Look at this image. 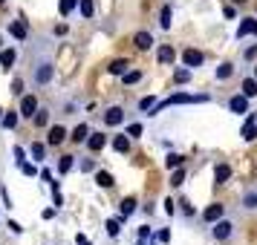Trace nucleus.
Masks as SVG:
<instances>
[{
	"instance_id": "46",
	"label": "nucleus",
	"mask_w": 257,
	"mask_h": 245,
	"mask_svg": "<svg viewBox=\"0 0 257 245\" xmlns=\"http://www.w3.org/2000/svg\"><path fill=\"white\" fill-rule=\"evenodd\" d=\"M179 205H182V213H185V216H194V208H191L188 202H179Z\"/></svg>"
},
{
	"instance_id": "19",
	"label": "nucleus",
	"mask_w": 257,
	"mask_h": 245,
	"mask_svg": "<svg viewBox=\"0 0 257 245\" xmlns=\"http://www.w3.org/2000/svg\"><path fill=\"white\" fill-rule=\"evenodd\" d=\"M127 70H130V61L127 58H116L110 67H107V72H110V75H124Z\"/></svg>"
},
{
	"instance_id": "4",
	"label": "nucleus",
	"mask_w": 257,
	"mask_h": 245,
	"mask_svg": "<svg viewBox=\"0 0 257 245\" xmlns=\"http://www.w3.org/2000/svg\"><path fill=\"white\" fill-rule=\"evenodd\" d=\"M104 124L107 127H118V124H124V107H107L104 110Z\"/></svg>"
},
{
	"instance_id": "8",
	"label": "nucleus",
	"mask_w": 257,
	"mask_h": 245,
	"mask_svg": "<svg viewBox=\"0 0 257 245\" xmlns=\"http://www.w3.org/2000/svg\"><path fill=\"white\" fill-rule=\"evenodd\" d=\"M202 61H205V55H202L199 49H185V52H182V64H185L188 70H197V67H202Z\"/></svg>"
},
{
	"instance_id": "28",
	"label": "nucleus",
	"mask_w": 257,
	"mask_h": 245,
	"mask_svg": "<svg viewBox=\"0 0 257 245\" xmlns=\"http://www.w3.org/2000/svg\"><path fill=\"white\" fill-rule=\"evenodd\" d=\"M240 205H243V210H257V190H248Z\"/></svg>"
},
{
	"instance_id": "18",
	"label": "nucleus",
	"mask_w": 257,
	"mask_h": 245,
	"mask_svg": "<svg viewBox=\"0 0 257 245\" xmlns=\"http://www.w3.org/2000/svg\"><path fill=\"white\" fill-rule=\"evenodd\" d=\"M228 179H231V167H228V164H217V167H214V182H217V185H225Z\"/></svg>"
},
{
	"instance_id": "54",
	"label": "nucleus",
	"mask_w": 257,
	"mask_h": 245,
	"mask_svg": "<svg viewBox=\"0 0 257 245\" xmlns=\"http://www.w3.org/2000/svg\"><path fill=\"white\" fill-rule=\"evenodd\" d=\"M0 118H3V107H0Z\"/></svg>"
},
{
	"instance_id": "25",
	"label": "nucleus",
	"mask_w": 257,
	"mask_h": 245,
	"mask_svg": "<svg viewBox=\"0 0 257 245\" xmlns=\"http://www.w3.org/2000/svg\"><path fill=\"white\" fill-rule=\"evenodd\" d=\"M145 75H142V70H127L124 75H121V81L127 84V87H133V84H139Z\"/></svg>"
},
{
	"instance_id": "9",
	"label": "nucleus",
	"mask_w": 257,
	"mask_h": 245,
	"mask_svg": "<svg viewBox=\"0 0 257 245\" xmlns=\"http://www.w3.org/2000/svg\"><path fill=\"white\" fill-rule=\"evenodd\" d=\"M228 113H234V116H243V113H248V98H245L243 93L231 95V98H228Z\"/></svg>"
},
{
	"instance_id": "53",
	"label": "nucleus",
	"mask_w": 257,
	"mask_h": 245,
	"mask_svg": "<svg viewBox=\"0 0 257 245\" xmlns=\"http://www.w3.org/2000/svg\"><path fill=\"white\" fill-rule=\"evenodd\" d=\"M0 47H3V35H0Z\"/></svg>"
},
{
	"instance_id": "56",
	"label": "nucleus",
	"mask_w": 257,
	"mask_h": 245,
	"mask_svg": "<svg viewBox=\"0 0 257 245\" xmlns=\"http://www.w3.org/2000/svg\"><path fill=\"white\" fill-rule=\"evenodd\" d=\"M3 3H6V0H0V6H3Z\"/></svg>"
},
{
	"instance_id": "42",
	"label": "nucleus",
	"mask_w": 257,
	"mask_h": 245,
	"mask_svg": "<svg viewBox=\"0 0 257 245\" xmlns=\"http://www.w3.org/2000/svg\"><path fill=\"white\" fill-rule=\"evenodd\" d=\"M18 167H21V170H24L26 176H35V167H32V164H26V162H18Z\"/></svg>"
},
{
	"instance_id": "22",
	"label": "nucleus",
	"mask_w": 257,
	"mask_h": 245,
	"mask_svg": "<svg viewBox=\"0 0 257 245\" xmlns=\"http://www.w3.org/2000/svg\"><path fill=\"white\" fill-rule=\"evenodd\" d=\"M87 136H90V127H87V124H78V127L72 130L70 139L75 141V144H84V141H87Z\"/></svg>"
},
{
	"instance_id": "15",
	"label": "nucleus",
	"mask_w": 257,
	"mask_h": 245,
	"mask_svg": "<svg viewBox=\"0 0 257 245\" xmlns=\"http://www.w3.org/2000/svg\"><path fill=\"white\" fill-rule=\"evenodd\" d=\"M9 35L18 38V41H26V38H29V26H26V21H12V24H9Z\"/></svg>"
},
{
	"instance_id": "1",
	"label": "nucleus",
	"mask_w": 257,
	"mask_h": 245,
	"mask_svg": "<svg viewBox=\"0 0 257 245\" xmlns=\"http://www.w3.org/2000/svg\"><path fill=\"white\" fill-rule=\"evenodd\" d=\"M52 78H55V64L49 55L32 61V84L35 87H47V84H52Z\"/></svg>"
},
{
	"instance_id": "14",
	"label": "nucleus",
	"mask_w": 257,
	"mask_h": 245,
	"mask_svg": "<svg viewBox=\"0 0 257 245\" xmlns=\"http://www.w3.org/2000/svg\"><path fill=\"white\" fill-rule=\"evenodd\" d=\"M133 47L142 49V52L153 49V35H151V32H136V35H133Z\"/></svg>"
},
{
	"instance_id": "55",
	"label": "nucleus",
	"mask_w": 257,
	"mask_h": 245,
	"mask_svg": "<svg viewBox=\"0 0 257 245\" xmlns=\"http://www.w3.org/2000/svg\"><path fill=\"white\" fill-rule=\"evenodd\" d=\"M136 245H145V242H142V239H139V242H136Z\"/></svg>"
},
{
	"instance_id": "50",
	"label": "nucleus",
	"mask_w": 257,
	"mask_h": 245,
	"mask_svg": "<svg viewBox=\"0 0 257 245\" xmlns=\"http://www.w3.org/2000/svg\"><path fill=\"white\" fill-rule=\"evenodd\" d=\"M171 239V231H159V242H168Z\"/></svg>"
},
{
	"instance_id": "13",
	"label": "nucleus",
	"mask_w": 257,
	"mask_h": 245,
	"mask_svg": "<svg viewBox=\"0 0 257 245\" xmlns=\"http://www.w3.org/2000/svg\"><path fill=\"white\" fill-rule=\"evenodd\" d=\"M84 144H87V150H90V153H98L107 144V136H104V133H90Z\"/></svg>"
},
{
	"instance_id": "49",
	"label": "nucleus",
	"mask_w": 257,
	"mask_h": 245,
	"mask_svg": "<svg viewBox=\"0 0 257 245\" xmlns=\"http://www.w3.org/2000/svg\"><path fill=\"white\" fill-rule=\"evenodd\" d=\"M41 179H44V182H52V173H49L47 167H44V170H41Z\"/></svg>"
},
{
	"instance_id": "39",
	"label": "nucleus",
	"mask_w": 257,
	"mask_h": 245,
	"mask_svg": "<svg viewBox=\"0 0 257 245\" xmlns=\"http://www.w3.org/2000/svg\"><path fill=\"white\" fill-rule=\"evenodd\" d=\"M12 95H18V98L24 95V78H15L12 81Z\"/></svg>"
},
{
	"instance_id": "6",
	"label": "nucleus",
	"mask_w": 257,
	"mask_h": 245,
	"mask_svg": "<svg viewBox=\"0 0 257 245\" xmlns=\"http://www.w3.org/2000/svg\"><path fill=\"white\" fill-rule=\"evenodd\" d=\"M64 139H67V127L52 124L49 133H47V147H58V144H64Z\"/></svg>"
},
{
	"instance_id": "11",
	"label": "nucleus",
	"mask_w": 257,
	"mask_h": 245,
	"mask_svg": "<svg viewBox=\"0 0 257 245\" xmlns=\"http://www.w3.org/2000/svg\"><path fill=\"white\" fill-rule=\"evenodd\" d=\"M49 121H52V110H49V107H38L35 116H32V124H35L38 130H44Z\"/></svg>"
},
{
	"instance_id": "26",
	"label": "nucleus",
	"mask_w": 257,
	"mask_h": 245,
	"mask_svg": "<svg viewBox=\"0 0 257 245\" xmlns=\"http://www.w3.org/2000/svg\"><path fill=\"white\" fill-rule=\"evenodd\" d=\"M113 150L116 153H127L130 150V136H116V139H113Z\"/></svg>"
},
{
	"instance_id": "43",
	"label": "nucleus",
	"mask_w": 257,
	"mask_h": 245,
	"mask_svg": "<svg viewBox=\"0 0 257 245\" xmlns=\"http://www.w3.org/2000/svg\"><path fill=\"white\" fill-rule=\"evenodd\" d=\"M243 58H245V61H254V58H257V47L245 49V52H243Z\"/></svg>"
},
{
	"instance_id": "33",
	"label": "nucleus",
	"mask_w": 257,
	"mask_h": 245,
	"mask_svg": "<svg viewBox=\"0 0 257 245\" xmlns=\"http://www.w3.org/2000/svg\"><path fill=\"white\" fill-rule=\"evenodd\" d=\"M171 185H174V187H182V185H185V167H174Z\"/></svg>"
},
{
	"instance_id": "44",
	"label": "nucleus",
	"mask_w": 257,
	"mask_h": 245,
	"mask_svg": "<svg viewBox=\"0 0 257 245\" xmlns=\"http://www.w3.org/2000/svg\"><path fill=\"white\" fill-rule=\"evenodd\" d=\"M165 210H168V213H176V202L174 199H165Z\"/></svg>"
},
{
	"instance_id": "20",
	"label": "nucleus",
	"mask_w": 257,
	"mask_h": 245,
	"mask_svg": "<svg viewBox=\"0 0 257 245\" xmlns=\"http://www.w3.org/2000/svg\"><path fill=\"white\" fill-rule=\"evenodd\" d=\"M214 75H217V81H228V78L234 75V64H231V61H225V64H220Z\"/></svg>"
},
{
	"instance_id": "16",
	"label": "nucleus",
	"mask_w": 257,
	"mask_h": 245,
	"mask_svg": "<svg viewBox=\"0 0 257 245\" xmlns=\"http://www.w3.org/2000/svg\"><path fill=\"white\" fill-rule=\"evenodd\" d=\"M156 61H159V64H165V67H171V64L176 61L174 47H168V44H165V47H159V49H156Z\"/></svg>"
},
{
	"instance_id": "41",
	"label": "nucleus",
	"mask_w": 257,
	"mask_h": 245,
	"mask_svg": "<svg viewBox=\"0 0 257 245\" xmlns=\"http://www.w3.org/2000/svg\"><path fill=\"white\" fill-rule=\"evenodd\" d=\"M52 32H55V35H58V38H64V35H67V32H70V26H67V24H58V26H55V29H52Z\"/></svg>"
},
{
	"instance_id": "7",
	"label": "nucleus",
	"mask_w": 257,
	"mask_h": 245,
	"mask_svg": "<svg viewBox=\"0 0 257 245\" xmlns=\"http://www.w3.org/2000/svg\"><path fill=\"white\" fill-rule=\"evenodd\" d=\"M243 38H257V18H245L237 26V41H243Z\"/></svg>"
},
{
	"instance_id": "52",
	"label": "nucleus",
	"mask_w": 257,
	"mask_h": 245,
	"mask_svg": "<svg viewBox=\"0 0 257 245\" xmlns=\"http://www.w3.org/2000/svg\"><path fill=\"white\" fill-rule=\"evenodd\" d=\"M234 3H248V0H234Z\"/></svg>"
},
{
	"instance_id": "32",
	"label": "nucleus",
	"mask_w": 257,
	"mask_h": 245,
	"mask_svg": "<svg viewBox=\"0 0 257 245\" xmlns=\"http://www.w3.org/2000/svg\"><path fill=\"white\" fill-rule=\"evenodd\" d=\"M243 95H245V98H254V95H257V81H254V78H245V81H243Z\"/></svg>"
},
{
	"instance_id": "27",
	"label": "nucleus",
	"mask_w": 257,
	"mask_h": 245,
	"mask_svg": "<svg viewBox=\"0 0 257 245\" xmlns=\"http://www.w3.org/2000/svg\"><path fill=\"white\" fill-rule=\"evenodd\" d=\"M118 210H121V216H124V219H127L130 213H133V210H136V199H133V196L121 199V205H118Z\"/></svg>"
},
{
	"instance_id": "23",
	"label": "nucleus",
	"mask_w": 257,
	"mask_h": 245,
	"mask_svg": "<svg viewBox=\"0 0 257 245\" xmlns=\"http://www.w3.org/2000/svg\"><path fill=\"white\" fill-rule=\"evenodd\" d=\"M29 153H32V159H35V162H47V144H44V141H35Z\"/></svg>"
},
{
	"instance_id": "38",
	"label": "nucleus",
	"mask_w": 257,
	"mask_h": 245,
	"mask_svg": "<svg viewBox=\"0 0 257 245\" xmlns=\"http://www.w3.org/2000/svg\"><path fill=\"white\" fill-rule=\"evenodd\" d=\"M153 104H156V98H153V95H148V98H142V101H139V110H142V113H151Z\"/></svg>"
},
{
	"instance_id": "10",
	"label": "nucleus",
	"mask_w": 257,
	"mask_h": 245,
	"mask_svg": "<svg viewBox=\"0 0 257 245\" xmlns=\"http://www.w3.org/2000/svg\"><path fill=\"white\" fill-rule=\"evenodd\" d=\"M222 216H225V205H220V202H214V205H208V208L202 210V219L208 222H217V219H222Z\"/></svg>"
},
{
	"instance_id": "3",
	"label": "nucleus",
	"mask_w": 257,
	"mask_h": 245,
	"mask_svg": "<svg viewBox=\"0 0 257 245\" xmlns=\"http://www.w3.org/2000/svg\"><path fill=\"white\" fill-rule=\"evenodd\" d=\"M234 233H237V228H234L231 219H217L211 222V239H217V242H228V239H234Z\"/></svg>"
},
{
	"instance_id": "47",
	"label": "nucleus",
	"mask_w": 257,
	"mask_h": 245,
	"mask_svg": "<svg viewBox=\"0 0 257 245\" xmlns=\"http://www.w3.org/2000/svg\"><path fill=\"white\" fill-rule=\"evenodd\" d=\"M222 15H225V18H237V12H234V6H225V9H222Z\"/></svg>"
},
{
	"instance_id": "40",
	"label": "nucleus",
	"mask_w": 257,
	"mask_h": 245,
	"mask_svg": "<svg viewBox=\"0 0 257 245\" xmlns=\"http://www.w3.org/2000/svg\"><path fill=\"white\" fill-rule=\"evenodd\" d=\"M127 136H130V139H139V136H142V124H130Z\"/></svg>"
},
{
	"instance_id": "35",
	"label": "nucleus",
	"mask_w": 257,
	"mask_h": 245,
	"mask_svg": "<svg viewBox=\"0 0 257 245\" xmlns=\"http://www.w3.org/2000/svg\"><path fill=\"white\" fill-rule=\"evenodd\" d=\"M81 15L87 18V21L93 18L95 15V0H81Z\"/></svg>"
},
{
	"instance_id": "30",
	"label": "nucleus",
	"mask_w": 257,
	"mask_h": 245,
	"mask_svg": "<svg viewBox=\"0 0 257 245\" xmlns=\"http://www.w3.org/2000/svg\"><path fill=\"white\" fill-rule=\"evenodd\" d=\"M182 162H185V159H182L179 153H168V159H165V167H168V170H174V167H182Z\"/></svg>"
},
{
	"instance_id": "51",
	"label": "nucleus",
	"mask_w": 257,
	"mask_h": 245,
	"mask_svg": "<svg viewBox=\"0 0 257 245\" xmlns=\"http://www.w3.org/2000/svg\"><path fill=\"white\" fill-rule=\"evenodd\" d=\"M251 78H254V81H257V67H254V75H251Z\"/></svg>"
},
{
	"instance_id": "36",
	"label": "nucleus",
	"mask_w": 257,
	"mask_h": 245,
	"mask_svg": "<svg viewBox=\"0 0 257 245\" xmlns=\"http://www.w3.org/2000/svg\"><path fill=\"white\" fill-rule=\"evenodd\" d=\"M107 233H110V236H118V233H121V219H107Z\"/></svg>"
},
{
	"instance_id": "29",
	"label": "nucleus",
	"mask_w": 257,
	"mask_h": 245,
	"mask_svg": "<svg viewBox=\"0 0 257 245\" xmlns=\"http://www.w3.org/2000/svg\"><path fill=\"white\" fill-rule=\"evenodd\" d=\"M95 182H98V187H113L116 185V179L107 173V170H98V173H95Z\"/></svg>"
},
{
	"instance_id": "21",
	"label": "nucleus",
	"mask_w": 257,
	"mask_h": 245,
	"mask_svg": "<svg viewBox=\"0 0 257 245\" xmlns=\"http://www.w3.org/2000/svg\"><path fill=\"white\" fill-rule=\"evenodd\" d=\"M171 24H174V9H171V6H162V12H159V26H162V29H171Z\"/></svg>"
},
{
	"instance_id": "5",
	"label": "nucleus",
	"mask_w": 257,
	"mask_h": 245,
	"mask_svg": "<svg viewBox=\"0 0 257 245\" xmlns=\"http://www.w3.org/2000/svg\"><path fill=\"white\" fill-rule=\"evenodd\" d=\"M38 110V98L35 95H21V110H18V116L21 118H32Z\"/></svg>"
},
{
	"instance_id": "17",
	"label": "nucleus",
	"mask_w": 257,
	"mask_h": 245,
	"mask_svg": "<svg viewBox=\"0 0 257 245\" xmlns=\"http://www.w3.org/2000/svg\"><path fill=\"white\" fill-rule=\"evenodd\" d=\"M15 61H18V52L15 49H3L0 52V70H12Z\"/></svg>"
},
{
	"instance_id": "48",
	"label": "nucleus",
	"mask_w": 257,
	"mask_h": 245,
	"mask_svg": "<svg viewBox=\"0 0 257 245\" xmlns=\"http://www.w3.org/2000/svg\"><path fill=\"white\" fill-rule=\"evenodd\" d=\"M15 156H18V162H24V159H26V153H24V147H15Z\"/></svg>"
},
{
	"instance_id": "37",
	"label": "nucleus",
	"mask_w": 257,
	"mask_h": 245,
	"mask_svg": "<svg viewBox=\"0 0 257 245\" xmlns=\"http://www.w3.org/2000/svg\"><path fill=\"white\" fill-rule=\"evenodd\" d=\"M191 72H194V70H188V67H185V70H176L174 72V81L176 84H188V81H191Z\"/></svg>"
},
{
	"instance_id": "12",
	"label": "nucleus",
	"mask_w": 257,
	"mask_h": 245,
	"mask_svg": "<svg viewBox=\"0 0 257 245\" xmlns=\"http://www.w3.org/2000/svg\"><path fill=\"white\" fill-rule=\"evenodd\" d=\"M243 141H254L257 139V113H251V116L245 118V127H243Z\"/></svg>"
},
{
	"instance_id": "34",
	"label": "nucleus",
	"mask_w": 257,
	"mask_h": 245,
	"mask_svg": "<svg viewBox=\"0 0 257 245\" xmlns=\"http://www.w3.org/2000/svg\"><path fill=\"white\" fill-rule=\"evenodd\" d=\"M18 121H21L18 113H3V127H6V130H15V127H18Z\"/></svg>"
},
{
	"instance_id": "2",
	"label": "nucleus",
	"mask_w": 257,
	"mask_h": 245,
	"mask_svg": "<svg viewBox=\"0 0 257 245\" xmlns=\"http://www.w3.org/2000/svg\"><path fill=\"white\" fill-rule=\"evenodd\" d=\"M199 101H208V95H188V93H176V95H171V98H165L162 104L156 101V104L151 107V116L162 113L165 107H176V104H199Z\"/></svg>"
},
{
	"instance_id": "24",
	"label": "nucleus",
	"mask_w": 257,
	"mask_h": 245,
	"mask_svg": "<svg viewBox=\"0 0 257 245\" xmlns=\"http://www.w3.org/2000/svg\"><path fill=\"white\" fill-rule=\"evenodd\" d=\"M75 167V156H61V162H58V173L61 176H67Z\"/></svg>"
},
{
	"instance_id": "31",
	"label": "nucleus",
	"mask_w": 257,
	"mask_h": 245,
	"mask_svg": "<svg viewBox=\"0 0 257 245\" xmlns=\"http://www.w3.org/2000/svg\"><path fill=\"white\" fill-rule=\"evenodd\" d=\"M75 3H78V0H61V3H58V12H61V18H70V15H72V9H75Z\"/></svg>"
},
{
	"instance_id": "45",
	"label": "nucleus",
	"mask_w": 257,
	"mask_h": 245,
	"mask_svg": "<svg viewBox=\"0 0 257 245\" xmlns=\"http://www.w3.org/2000/svg\"><path fill=\"white\" fill-rule=\"evenodd\" d=\"M148 236H151V228H148V225H145V228H139V239H142V242H145Z\"/></svg>"
}]
</instances>
